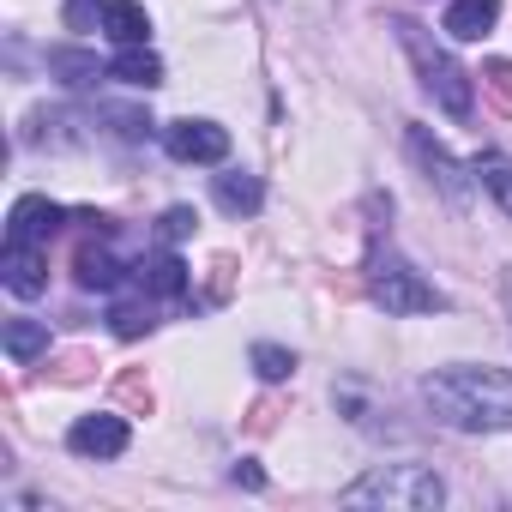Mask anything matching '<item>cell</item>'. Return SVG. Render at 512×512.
Masks as SVG:
<instances>
[{
	"mask_svg": "<svg viewBox=\"0 0 512 512\" xmlns=\"http://www.w3.org/2000/svg\"><path fill=\"white\" fill-rule=\"evenodd\" d=\"M67 446L79 458H121L127 452V422L121 416H79L73 434H67Z\"/></svg>",
	"mask_w": 512,
	"mask_h": 512,
	"instance_id": "52a82bcc",
	"label": "cell"
},
{
	"mask_svg": "<svg viewBox=\"0 0 512 512\" xmlns=\"http://www.w3.org/2000/svg\"><path fill=\"white\" fill-rule=\"evenodd\" d=\"M494 19H500V0H452V7H446V37L482 43L494 31Z\"/></svg>",
	"mask_w": 512,
	"mask_h": 512,
	"instance_id": "30bf717a",
	"label": "cell"
},
{
	"mask_svg": "<svg viewBox=\"0 0 512 512\" xmlns=\"http://www.w3.org/2000/svg\"><path fill=\"white\" fill-rule=\"evenodd\" d=\"M500 296H506V314H512V272L500 278Z\"/></svg>",
	"mask_w": 512,
	"mask_h": 512,
	"instance_id": "603a6c76",
	"label": "cell"
},
{
	"mask_svg": "<svg viewBox=\"0 0 512 512\" xmlns=\"http://www.w3.org/2000/svg\"><path fill=\"white\" fill-rule=\"evenodd\" d=\"M49 73H67V85H91L103 67H97V55H79V49H55V55H49Z\"/></svg>",
	"mask_w": 512,
	"mask_h": 512,
	"instance_id": "ac0fdd59",
	"label": "cell"
},
{
	"mask_svg": "<svg viewBox=\"0 0 512 512\" xmlns=\"http://www.w3.org/2000/svg\"><path fill=\"white\" fill-rule=\"evenodd\" d=\"M253 368H260V380H290L296 374V356L278 350V344H253Z\"/></svg>",
	"mask_w": 512,
	"mask_h": 512,
	"instance_id": "d6986e66",
	"label": "cell"
},
{
	"mask_svg": "<svg viewBox=\"0 0 512 512\" xmlns=\"http://www.w3.org/2000/svg\"><path fill=\"white\" fill-rule=\"evenodd\" d=\"M103 37L121 43V49H139L151 37V13L139 7V0H109V13H103Z\"/></svg>",
	"mask_w": 512,
	"mask_h": 512,
	"instance_id": "8fae6325",
	"label": "cell"
},
{
	"mask_svg": "<svg viewBox=\"0 0 512 512\" xmlns=\"http://www.w3.org/2000/svg\"><path fill=\"white\" fill-rule=\"evenodd\" d=\"M67 223V211L55 205V199H43V193H25L19 205H13V217H7V241H25V247H49V235Z\"/></svg>",
	"mask_w": 512,
	"mask_h": 512,
	"instance_id": "8992f818",
	"label": "cell"
},
{
	"mask_svg": "<svg viewBox=\"0 0 512 512\" xmlns=\"http://www.w3.org/2000/svg\"><path fill=\"white\" fill-rule=\"evenodd\" d=\"M139 290L145 296H181L187 290V266L175 260V253H151V260L139 266Z\"/></svg>",
	"mask_w": 512,
	"mask_h": 512,
	"instance_id": "4fadbf2b",
	"label": "cell"
},
{
	"mask_svg": "<svg viewBox=\"0 0 512 512\" xmlns=\"http://www.w3.org/2000/svg\"><path fill=\"white\" fill-rule=\"evenodd\" d=\"M0 278H7L13 296H43L49 290V260H43V247H25V241H7V260H0Z\"/></svg>",
	"mask_w": 512,
	"mask_h": 512,
	"instance_id": "ba28073f",
	"label": "cell"
},
{
	"mask_svg": "<svg viewBox=\"0 0 512 512\" xmlns=\"http://www.w3.org/2000/svg\"><path fill=\"white\" fill-rule=\"evenodd\" d=\"M0 344H7V356H13V362H37V356L49 350V326H43V320H7Z\"/></svg>",
	"mask_w": 512,
	"mask_h": 512,
	"instance_id": "2e32d148",
	"label": "cell"
},
{
	"mask_svg": "<svg viewBox=\"0 0 512 512\" xmlns=\"http://www.w3.org/2000/svg\"><path fill=\"white\" fill-rule=\"evenodd\" d=\"M260 199H266V193H260V181H253V175H241V169L217 175V205H223V211H235V217H241V211H260Z\"/></svg>",
	"mask_w": 512,
	"mask_h": 512,
	"instance_id": "e0dca14e",
	"label": "cell"
},
{
	"mask_svg": "<svg viewBox=\"0 0 512 512\" xmlns=\"http://www.w3.org/2000/svg\"><path fill=\"white\" fill-rule=\"evenodd\" d=\"M338 500L344 506H386V512H434L446 500V482L428 464H374Z\"/></svg>",
	"mask_w": 512,
	"mask_h": 512,
	"instance_id": "7a4b0ae2",
	"label": "cell"
},
{
	"mask_svg": "<svg viewBox=\"0 0 512 512\" xmlns=\"http://www.w3.org/2000/svg\"><path fill=\"white\" fill-rule=\"evenodd\" d=\"M163 145H169L175 163H223L229 157V133L217 121H169Z\"/></svg>",
	"mask_w": 512,
	"mask_h": 512,
	"instance_id": "5b68a950",
	"label": "cell"
},
{
	"mask_svg": "<svg viewBox=\"0 0 512 512\" xmlns=\"http://www.w3.org/2000/svg\"><path fill=\"white\" fill-rule=\"evenodd\" d=\"M470 175H476V181L500 199V211L512 217V157H506V151H482V157L470 163Z\"/></svg>",
	"mask_w": 512,
	"mask_h": 512,
	"instance_id": "9a60e30c",
	"label": "cell"
},
{
	"mask_svg": "<svg viewBox=\"0 0 512 512\" xmlns=\"http://www.w3.org/2000/svg\"><path fill=\"white\" fill-rule=\"evenodd\" d=\"M410 157L428 169V181H440V193L446 199H464V175H458V163L446 157V145H434L422 127H410Z\"/></svg>",
	"mask_w": 512,
	"mask_h": 512,
	"instance_id": "9c48e42d",
	"label": "cell"
},
{
	"mask_svg": "<svg viewBox=\"0 0 512 512\" xmlns=\"http://www.w3.org/2000/svg\"><path fill=\"white\" fill-rule=\"evenodd\" d=\"M109 320H115V332H121V338H139V332H151V302H145V308H139V302H121Z\"/></svg>",
	"mask_w": 512,
	"mask_h": 512,
	"instance_id": "ffe728a7",
	"label": "cell"
},
{
	"mask_svg": "<svg viewBox=\"0 0 512 512\" xmlns=\"http://www.w3.org/2000/svg\"><path fill=\"white\" fill-rule=\"evenodd\" d=\"M103 13H109V0H67V31H91L103 25Z\"/></svg>",
	"mask_w": 512,
	"mask_h": 512,
	"instance_id": "44dd1931",
	"label": "cell"
},
{
	"mask_svg": "<svg viewBox=\"0 0 512 512\" xmlns=\"http://www.w3.org/2000/svg\"><path fill=\"white\" fill-rule=\"evenodd\" d=\"M392 31H398L404 55L416 61V73H422V91H428V97H434L446 115H458V121H464V115L476 109V85H470V73H464V67H458V61H452V55H446V49H440L428 31H422V25L398 19Z\"/></svg>",
	"mask_w": 512,
	"mask_h": 512,
	"instance_id": "3957f363",
	"label": "cell"
},
{
	"mask_svg": "<svg viewBox=\"0 0 512 512\" xmlns=\"http://www.w3.org/2000/svg\"><path fill=\"white\" fill-rule=\"evenodd\" d=\"M422 404L434 410V422H446L458 434H500V428H512V374L452 362L422 380Z\"/></svg>",
	"mask_w": 512,
	"mask_h": 512,
	"instance_id": "6da1fadb",
	"label": "cell"
},
{
	"mask_svg": "<svg viewBox=\"0 0 512 512\" xmlns=\"http://www.w3.org/2000/svg\"><path fill=\"white\" fill-rule=\"evenodd\" d=\"M193 223H199V217H193L187 205H175V211H163V241H181V235H193Z\"/></svg>",
	"mask_w": 512,
	"mask_h": 512,
	"instance_id": "7402d4cb",
	"label": "cell"
},
{
	"mask_svg": "<svg viewBox=\"0 0 512 512\" xmlns=\"http://www.w3.org/2000/svg\"><path fill=\"white\" fill-rule=\"evenodd\" d=\"M109 79H121V85H133V91H151V85H163V61L139 43V49H121V55H115Z\"/></svg>",
	"mask_w": 512,
	"mask_h": 512,
	"instance_id": "7c38bea8",
	"label": "cell"
},
{
	"mask_svg": "<svg viewBox=\"0 0 512 512\" xmlns=\"http://www.w3.org/2000/svg\"><path fill=\"white\" fill-rule=\"evenodd\" d=\"M73 272H79V284H85V290H115V284H121V260H115L109 247H79Z\"/></svg>",
	"mask_w": 512,
	"mask_h": 512,
	"instance_id": "5bb4252c",
	"label": "cell"
},
{
	"mask_svg": "<svg viewBox=\"0 0 512 512\" xmlns=\"http://www.w3.org/2000/svg\"><path fill=\"white\" fill-rule=\"evenodd\" d=\"M368 296L386 308V314H440L446 296L410 266L398 260V253H374V266H368Z\"/></svg>",
	"mask_w": 512,
	"mask_h": 512,
	"instance_id": "277c9868",
	"label": "cell"
}]
</instances>
